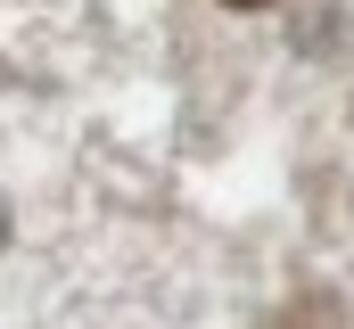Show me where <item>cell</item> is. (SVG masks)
Here are the masks:
<instances>
[{
    "label": "cell",
    "mask_w": 354,
    "mask_h": 329,
    "mask_svg": "<svg viewBox=\"0 0 354 329\" xmlns=\"http://www.w3.org/2000/svg\"><path fill=\"white\" fill-rule=\"evenodd\" d=\"M223 8H272V0H223Z\"/></svg>",
    "instance_id": "obj_1"
},
{
    "label": "cell",
    "mask_w": 354,
    "mask_h": 329,
    "mask_svg": "<svg viewBox=\"0 0 354 329\" xmlns=\"http://www.w3.org/2000/svg\"><path fill=\"white\" fill-rule=\"evenodd\" d=\"M0 247H8V206H0Z\"/></svg>",
    "instance_id": "obj_2"
}]
</instances>
